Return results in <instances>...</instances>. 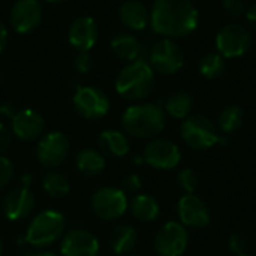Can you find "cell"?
Returning a JSON list of instances; mask_svg holds the SVG:
<instances>
[{"label": "cell", "instance_id": "11", "mask_svg": "<svg viewBox=\"0 0 256 256\" xmlns=\"http://www.w3.org/2000/svg\"><path fill=\"white\" fill-rule=\"evenodd\" d=\"M74 106L81 117L98 120L110 111V99L100 88L82 86L78 87L74 94Z\"/></svg>", "mask_w": 256, "mask_h": 256}, {"label": "cell", "instance_id": "4", "mask_svg": "<svg viewBox=\"0 0 256 256\" xmlns=\"http://www.w3.org/2000/svg\"><path fill=\"white\" fill-rule=\"evenodd\" d=\"M66 228L64 216L56 210H44L38 213L26 232V242L33 248H48L57 243Z\"/></svg>", "mask_w": 256, "mask_h": 256}, {"label": "cell", "instance_id": "41", "mask_svg": "<svg viewBox=\"0 0 256 256\" xmlns=\"http://www.w3.org/2000/svg\"><path fill=\"white\" fill-rule=\"evenodd\" d=\"M3 255V243H2V240H0V256Z\"/></svg>", "mask_w": 256, "mask_h": 256}, {"label": "cell", "instance_id": "9", "mask_svg": "<svg viewBox=\"0 0 256 256\" xmlns=\"http://www.w3.org/2000/svg\"><path fill=\"white\" fill-rule=\"evenodd\" d=\"M70 142L68 136L58 130H52L40 136L36 148L39 164L45 170H56L62 166L69 158Z\"/></svg>", "mask_w": 256, "mask_h": 256}, {"label": "cell", "instance_id": "18", "mask_svg": "<svg viewBox=\"0 0 256 256\" xmlns=\"http://www.w3.org/2000/svg\"><path fill=\"white\" fill-rule=\"evenodd\" d=\"M99 38V27L94 18L92 16H80L76 18L68 32L69 44L78 50L80 52H88Z\"/></svg>", "mask_w": 256, "mask_h": 256}, {"label": "cell", "instance_id": "37", "mask_svg": "<svg viewBox=\"0 0 256 256\" xmlns=\"http://www.w3.org/2000/svg\"><path fill=\"white\" fill-rule=\"evenodd\" d=\"M246 20H248L249 26L256 32V3L252 4L250 8H248V10H246Z\"/></svg>", "mask_w": 256, "mask_h": 256}, {"label": "cell", "instance_id": "43", "mask_svg": "<svg viewBox=\"0 0 256 256\" xmlns=\"http://www.w3.org/2000/svg\"><path fill=\"white\" fill-rule=\"evenodd\" d=\"M240 256H248V255H240Z\"/></svg>", "mask_w": 256, "mask_h": 256}, {"label": "cell", "instance_id": "33", "mask_svg": "<svg viewBox=\"0 0 256 256\" xmlns=\"http://www.w3.org/2000/svg\"><path fill=\"white\" fill-rule=\"evenodd\" d=\"M141 188H142V182H141V177L138 174H128L123 178L122 189L124 190L126 195L128 194H136Z\"/></svg>", "mask_w": 256, "mask_h": 256}, {"label": "cell", "instance_id": "17", "mask_svg": "<svg viewBox=\"0 0 256 256\" xmlns=\"http://www.w3.org/2000/svg\"><path fill=\"white\" fill-rule=\"evenodd\" d=\"M12 134L21 141H36L42 136L45 130V120L44 117L30 108L16 111L14 118L10 120Z\"/></svg>", "mask_w": 256, "mask_h": 256}, {"label": "cell", "instance_id": "12", "mask_svg": "<svg viewBox=\"0 0 256 256\" xmlns=\"http://www.w3.org/2000/svg\"><path fill=\"white\" fill-rule=\"evenodd\" d=\"M142 160L156 170H174L178 166L182 160V152L177 144L168 141V140H152L144 152H142Z\"/></svg>", "mask_w": 256, "mask_h": 256}, {"label": "cell", "instance_id": "6", "mask_svg": "<svg viewBox=\"0 0 256 256\" xmlns=\"http://www.w3.org/2000/svg\"><path fill=\"white\" fill-rule=\"evenodd\" d=\"M93 213L102 220H117L129 208V200L123 189L114 186L99 188L90 201Z\"/></svg>", "mask_w": 256, "mask_h": 256}, {"label": "cell", "instance_id": "3", "mask_svg": "<svg viewBox=\"0 0 256 256\" xmlns=\"http://www.w3.org/2000/svg\"><path fill=\"white\" fill-rule=\"evenodd\" d=\"M154 88V70L144 60L126 64L116 78V92L128 100H142Z\"/></svg>", "mask_w": 256, "mask_h": 256}, {"label": "cell", "instance_id": "19", "mask_svg": "<svg viewBox=\"0 0 256 256\" xmlns=\"http://www.w3.org/2000/svg\"><path fill=\"white\" fill-rule=\"evenodd\" d=\"M120 21L130 30H144L150 24V12L147 6L138 0H128L120 6Z\"/></svg>", "mask_w": 256, "mask_h": 256}, {"label": "cell", "instance_id": "5", "mask_svg": "<svg viewBox=\"0 0 256 256\" xmlns=\"http://www.w3.org/2000/svg\"><path fill=\"white\" fill-rule=\"evenodd\" d=\"M180 135L186 146L194 150H207L218 144H226L218 126L206 116L195 114L184 118L180 128Z\"/></svg>", "mask_w": 256, "mask_h": 256}, {"label": "cell", "instance_id": "39", "mask_svg": "<svg viewBox=\"0 0 256 256\" xmlns=\"http://www.w3.org/2000/svg\"><path fill=\"white\" fill-rule=\"evenodd\" d=\"M30 256H57L54 255V254H51V252H40V254H33V255Z\"/></svg>", "mask_w": 256, "mask_h": 256}, {"label": "cell", "instance_id": "15", "mask_svg": "<svg viewBox=\"0 0 256 256\" xmlns=\"http://www.w3.org/2000/svg\"><path fill=\"white\" fill-rule=\"evenodd\" d=\"M34 206L36 200L33 192L26 186H20L8 192V195L3 200L2 208L6 219L18 222L30 216V213L34 210Z\"/></svg>", "mask_w": 256, "mask_h": 256}, {"label": "cell", "instance_id": "35", "mask_svg": "<svg viewBox=\"0 0 256 256\" xmlns=\"http://www.w3.org/2000/svg\"><path fill=\"white\" fill-rule=\"evenodd\" d=\"M12 144V132L3 123H0V156L9 150Z\"/></svg>", "mask_w": 256, "mask_h": 256}, {"label": "cell", "instance_id": "26", "mask_svg": "<svg viewBox=\"0 0 256 256\" xmlns=\"http://www.w3.org/2000/svg\"><path fill=\"white\" fill-rule=\"evenodd\" d=\"M194 108V99L190 94L184 92H178L171 94L165 102V112H168L174 118L184 120L190 116V111Z\"/></svg>", "mask_w": 256, "mask_h": 256}, {"label": "cell", "instance_id": "38", "mask_svg": "<svg viewBox=\"0 0 256 256\" xmlns=\"http://www.w3.org/2000/svg\"><path fill=\"white\" fill-rule=\"evenodd\" d=\"M6 44H8V28L3 24V21H0V52L4 50Z\"/></svg>", "mask_w": 256, "mask_h": 256}, {"label": "cell", "instance_id": "1", "mask_svg": "<svg viewBox=\"0 0 256 256\" xmlns=\"http://www.w3.org/2000/svg\"><path fill=\"white\" fill-rule=\"evenodd\" d=\"M200 21L192 0H154L150 10V26L164 38H183L190 34Z\"/></svg>", "mask_w": 256, "mask_h": 256}, {"label": "cell", "instance_id": "28", "mask_svg": "<svg viewBox=\"0 0 256 256\" xmlns=\"http://www.w3.org/2000/svg\"><path fill=\"white\" fill-rule=\"evenodd\" d=\"M200 72L207 80H216L225 72V58L219 52H208L200 62Z\"/></svg>", "mask_w": 256, "mask_h": 256}, {"label": "cell", "instance_id": "8", "mask_svg": "<svg viewBox=\"0 0 256 256\" xmlns=\"http://www.w3.org/2000/svg\"><path fill=\"white\" fill-rule=\"evenodd\" d=\"M152 69L162 75H172L184 64V52L177 42L170 38L158 40L150 50Z\"/></svg>", "mask_w": 256, "mask_h": 256}, {"label": "cell", "instance_id": "31", "mask_svg": "<svg viewBox=\"0 0 256 256\" xmlns=\"http://www.w3.org/2000/svg\"><path fill=\"white\" fill-rule=\"evenodd\" d=\"M14 177V165L6 156H0V189L10 183Z\"/></svg>", "mask_w": 256, "mask_h": 256}, {"label": "cell", "instance_id": "30", "mask_svg": "<svg viewBox=\"0 0 256 256\" xmlns=\"http://www.w3.org/2000/svg\"><path fill=\"white\" fill-rule=\"evenodd\" d=\"M222 8L232 18H238L242 15H246V10H248L244 0H224Z\"/></svg>", "mask_w": 256, "mask_h": 256}, {"label": "cell", "instance_id": "23", "mask_svg": "<svg viewBox=\"0 0 256 256\" xmlns=\"http://www.w3.org/2000/svg\"><path fill=\"white\" fill-rule=\"evenodd\" d=\"M75 165L78 171L87 177H96L100 176L106 168V159L105 156L93 148H84L78 152L75 158Z\"/></svg>", "mask_w": 256, "mask_h": 256}, {"label": "cell", "instance_id": "24", "mask_svg": "<svg viewBox=\"0 0 256 256\" xmlns=\"http://www.w3.org/2000/svg\"><path fill=\"white\" fill-rule=\"evenodd\" d=\"M136 242H138V234L135 228L128 224H122L116 226L110 236L111 250L118 256L128 255L136 246Z\"/></svg>", "mask_w": 256, "mask_h": 256}, {"label": "cell", "instance_id": "16", "mask_svg": "<svg viewBox=\"0 0 256 256\" xmlns=\"http://www.w3.org/2000/svg\"><path fill=\"white\" fill-rule=\"evenodd\" d=\"M99 240L88 231L70 230L62 238L60 255L62 256H98Z\"/></svg>", "mask_w": 256, "mask_h": 256}, {"label": "cell", "instance_id": "42", "mask_svg": "<svg viewBox=\"0 0 256 256\" xmlns=\"http://www.w3.org/2000/svg\"><path fill=\"white\" fill-rule=\"evenodd\" d=\"M122 256H140V255H130V254H128V255H122Z\"/></svg>", "mask_w": 256, "mask_h": 256}, {"label": "cell", "instance_id": "2", "mask_svg": "<svg viewBox=\"0 0 256 256\" xmlns=\"http://www.w3.org/2000/svg\"><path fill=\"white\" fill-rule=\"evenodd\" d=\"M165 110L156 104H138L126 108L122 116V126L129 136L150 140L165 129Z\"/></svg>", "mask_w": 256, "mask_h": 256}, {"label": "cell", "instance_id": "32", "mask_svg": "<svg viewBox=\"0 0 256 256\" xmlns=\"http://www.w3.org/2000/svg\"><path fill=\"white\" fill-rule=\"evenodd\" d=\"M228 246H230V250H231L234 255H246V250H248V240H246V237L242 236V234H232V236L230 237Z\"/></svg>", "mask_w": 256, "mask_h": 256}, {"label": "cell", "instance_id": "7", "mask_svg": "<svg viewBox=\"0 0 256 256\" xmlns=\"http://www.w3.org/2000/svg\"><path fill=\"white\" fill-rule=\"evenodd\" d=\"M252 45V34L246 26L232 22L222 27L216 36L218 52L224 58L242 57Z\"/></svg>", "mask_w": 256, "mask_h": 256}, {"label": "cell", "instance_id": "22", "mask_svg": "<svg viewBox=\"0 0 256 256\" xmlns=\"http://www.w3.org/2000/svg\"><path fill=\"white\" fill-rule=\"evenodd\" d=\"M130 213L132 216L144 224H150L154 222L159 214H160V206L158 202V200L152 195H146V194H140L135 195L129 204Z\"/></svg>", "mask_w": 256, "mask_h": 256}, {"label": "cell", "instance_id": "44", "mask_svg": "<svg viewBox=\"0 0 256 256\" xmlns=\"http://www.w3.org/2000/svg\"><path fill=\"white\" fill-rule=\"evenodd\" d=\"M0 81H2V76H0Z\"/></svg>", "mask_w": 256, "mask_h": 256}, {"label": "cell", "instance_id": "29", "mask_svg": "<svg viewBox=\"0 0 256 256\" xmlns=\"http://www.w3.org/2000/svg\"><path fill=\"white\" fill-rule=\"evenodd\" d=\"M177 183L184 194H195L198 188V176L192 168H184L177 174Z\"/></svg>", "mask_w": 256, "mask_h": 256}, {"label": "cell", "instance_id": "25", "mask_svg": "<svg viewBox=\"0 0 256 256\" xmlns=\"http://www.w3.org/2000/svg\"><path fill=\"white\" fill-rule=\"evenodd\" d=\"M243 122H244L243 110L237 105H228L219 114L218 129H219V132L230 135V134L237 132L243 126Z\"/></svg>", "mask_w": 256, "mask_h": 256}, {"label": "cell", "instance_id": "36", "mask_svg": "<svg viewBox=\"0 0 256 256\" xmlns=\"http://www.w3.org/2000/svg\"><path fill=\"white\" fill-rule=\"evenodd\" d=\"M15 114H16V110H15V106H14L10 102H3V104H0V116H2V117L12 120Z\"/></svg>", "mask_w": 256, "mask_h": 256}, {"label": "cell", "instance_id": "27", "mask_svg": "<svg viewBox=\"0 0 256 256\" xmlns=\"http://www.w3.org/2000/svg\"><path fill=\"white\" fill-rule=\"evenodd\" d=\"M42 188L51 198H63L70 192L69 180L57 171H48L44 174Z\"/></svg>", "mask_w": 256, "mask_h": 256}, {"label": "cell", "instance_id": "34", "mask_svg": "<svg viewBox=\"0 0 256 256\" xmlns=\"http://www.w3.org/2000/svg\"><path fill=\"white\" fill-rule=\"evenodd\" d=\"M74 66L80 74H87L93 66V58L88 52H78L74 60Z\"/></svg>", "mask_w": 256, "mask_h": 256}, {"label": "cell", "instance_id": "40", "mask_svg": "<svg viewBox=\"0 0 256 256\" xmlns=\"http://www.w3.org/2000/svg\"><path fill=\"white\" fill-rule=\"evenodd\" d=\"M48 3H54V4H57V3H63V2H66V0H46Z\"/></svg>", "mask_w": 256, "mask_h": 256}, {"label": "cell", "instance_id": "21", "mask_svg": "<svg viewBox=\"0 0 256 256\" xmlns=\"http://www.w3.org/2000/svg\"><path fill=\"white\" fill-rule=\"evenodd\" d=\"M111 50L118 58L129 63L140 60L142 54L141 42L130 33H117L111 40Z\"/></svg>", "mask_w": 256, "mask_h": 256}, {"label": "cell", "instance_id": "20", "mask_svg": "<svg viewBox=\"0 0 256 256\" xmlns=\"http://www.w3.org/2000/svg\"><path fill=\"white\" fill-rule=\"evenodd\" d=\"M100 153L104 156L112 158V159H118V158H124L129 153V140L123 132L114 130V129H108L104 130L99 135L98 140Z\"/></svg>", "mask_w": 256, "mask_h": 256}, {"label": "cell", "instance_id": "10", "mask_svg": "<svg viewBox=\"0 0 256 256\" xmlns=\"http://www.w3.org/2000/svg\"><path fill=\"white\" fill-rule=\"evenodd\" d=\"M189 244L186 226L180 222H166L154 237V250L159 256H182Z\"/></svg>", "mask_w": 256, "mask_h": 256}, {"label": "cell", "instance_id": "14", "mask_svg": "<svg viewBox=\"0 0 256 256\" xmlns=\"http://www.w3.org/2000/svg\"><path fill=\"white\" fill-rule=\"evenodd\" d=\"M12 28L20 34H27L38 28L42 21V6L38 0H16L9 14Z\"/></svg>", "mask_w": 256, "mask_h": 256}, {"label": "cell", "instance_id": "13", "mask_svg": "<svg viewBox=\"0 0 256 256\" xmlns=\"http://www.w3.org/2000/svg\"><path fill=\"white\" fill-rule=\"evenodd\" d=\"M177 213H178L180 224L194 230L206 228L212 220V213L208 206L195 194H184V196L180 198L177 206Z\"/></svg>", "mask_w": 256, "mask_h": 256}]
</instances>
